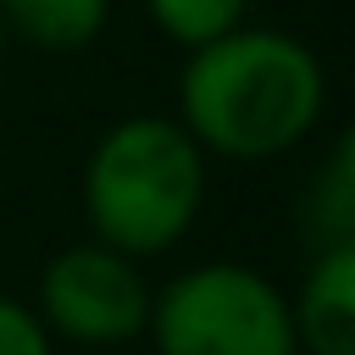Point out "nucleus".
I'll return each mask as SVG.
<instances>
[{"mask_svg":"<svg viewBox=\"0 0 355 355\" xmlns=\"http://www.w3.org/2000/svg\"><path fill=\"white\" fill-rule=\"evenodd\" d=\"M322 111H327V67L288 28L239 22L233 33L183 50L172 116L205 155L277 161L316 133Z\"/></svg>","mask_w":355,"mask_h":355,"instance_id":"nucleus-1","label":"nucleus"},{"mask_svg":"<svg viewBox=\"0 0 355 355\" xmlns=\"http://www.w3.org/2000/svg\"><path fill=\"white\" fill-rule=\"evenodd\" d=\"M205 150L166 111L116 116L83 155L78 200L89 239L150 261L178 250L205 205Z\"/></svg>","mask_w":355,"mask_h":355,"instance_id":"nucleus-2","label":"nucleus"},{"mask_svg":"<svg viewBox=\"0 0 355 355\" xmlns=\"http://www.w3.org/2000/svg\"><path fill=\"white\" fill-rule=\"evenodd\" d=\"M144 338L155 355H300L288 294L244 261H194L155 283Z\"/></svg>","mask_w":355,"mask_h":355,"instance_id":"nucleus-3","label":"nucleus"},{"mask_svg":"<svg viewBox=\"0 0 355 355\" xmlns=\"http://www.w3.org/2000/svg\"><path fill=\"white\" fill-rule=\"evenodd\" d=\"M150 294H155V283L144 277V261H133L100 239H78L44 261L33 311L55 344L116 349V344L144 338Z\"/></svg>","mask_w":355,"mask_h":355,"instance_id":"nucleus-4","label":"nucleus"},{"mask_svg":"<svg viewBox=\"0 0 355 355\" xmlns=\"http://www.w3.org/2000/svg\"><path fill=\"white\" fill-rule=\"evenodd\" d=\"M288 316L300 355H355V244H316Z\"/></svg>","mask_w":355,"mask_h":355,"instance_id":"nucleus-5","label":"nucleus"},{"mask_svg":"<svg viewBox=\"0 0 355 355\" xmlns=\"http://www.w3.org/2000/svg\"><path fill=\"white\" fill-rule=\"evenodd\" d=\"M111 22V0H0L6 39L39 55H78Z\"/></svg>","mask_w":355,"mask_h":355,"instance_id":"nucleus-6","label":"nucleus"},{"mask_svg":"<svg viewBox=\"0 0 355 355\" xmlns=\"http://www.w3.org/2000/svg\"><path fill=\"white\" fill-rule=\"evenodd\" d=\"M144 17L166 44L200 50V44L233 33L239 22H250V0H144Z\"/></svg>","mask_w":355,"mask_h":355,"instance_id":"nucleus-7","label":"nucleus"},{"mask_svg":"<svg viewBox=\"0 0 355 355\" xmlns=\"http://www.w3.org/2000/svg\"><path fill=\"white\" fill-rule=\"evenodd\" d=\"M305 227H316V244H355V144L338 139L327 166L316 172Z\"/></svg>","mask_w":355,"mask_h":355,"instance_id":"nucleus-8","label":"nucleus"},{"mask_svg":"<svg viewBox=\"0 0 355 355\" xmlns=\"http://www.w3.org/2000/svg\"><path fill=\"white\" fill-rule=\"evenodd\" d=\"M0 355H55V338L44 333L39 311L17 294H0Z\"/></svg>","mask_w":355,"mask_h":355,"instance_id":"nucleus-9","label":"nucleus"},{"mask_svg":"<svg viewBox=\"0 0 355 355\" xmlns=\"http://www.w3.org/2000/svg\"><path fill=\"white\" fill-rule=\"evenodd\" d=\"M6 44H11V39H6V28H0V55H6Z\"/></svg>","mask_w":355,"mask_h":355,"instance_id":"nucleus-10","label":"nucleus"}]
</instances>
